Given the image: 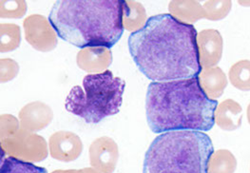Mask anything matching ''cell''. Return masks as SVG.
Returning a JSON list of instances; mask_svg holds the SVG:
<instances>
[{
	"instance_id": "1",
	"label": "cell",
	"mask_w": 250,
	"mask_h": 173,
	"mask_svg": "<svg viewBox=\"0 0 250 173\" xmlns=\"http://www.w3.org/2000/svg\"><path fill=\"white\" fill-rule=\"evenodd\" d=\"M196 29L170 14L148 18L128 36L129 53L144 75L153 82L198 77L202 71Z\"/></svg>"
},
{
	"instance_id": "2",
	"label": "cell",
	"mask_w": 250,
	"mask_h": 173,
	"mask_svg": "<svg viewBox=\"0 0 250 173\" xmlns=\"http://www.w3.org/2000/svg\"><path fill=\"white\" fill-rule=\"evenodd\" d=\"M217 100L209 98L199 77L151 82L146 91V111L152 132L173 130L208 131L215 125Z\"/></svg>"
},
{
	"instance_id": "3",
	"label": "cell",
	"mask_w": 250,
	"mask_h": 173,
	"mask_svg": "<svg viewBox=\"0 0 250 173\" xmlns=\"http://www.w3.org/2000/svg\"><path fill=\"white\" fill-rule=\"evenodd\" d=\"M49 21L75 47L110 49L124 34V0H58Z\"/></svg>"
},
{
	"instance_id": "4",
	"label": "cell",
	"mask_w": 250,
	"mask_h": 173,
	"mask_svg": "<svg viewBox=\"0 0 250 173\" xmlns=\"http://www.w3.org/2000/svg\"><path fill=\"white\" fill-rule=\"evenodd\" d=\"M213 152L212 140L204 131L164 132L146 151L143 173H208Z\"/></svg>"
},
{
	"instance_id": "5",
	"label": "cell",
	"mask_w": 250,
	"mask_h": 173,
	"mask_svg": "<svg viewBox=\"0 0 250 173\" xmlns=\"http://www.w3.org/2000/svg\"><path fill=\"white\" fill-rule=\"evenodd\" d=\"M82 83L83 86H73L66 98L65 108L69 112L91 124L119 112L125 91L124 79L107 69L86 75Z\"/></svg>"
},
{
	"instance_id": "6",
	"label": "cell",
	"mask_w": 250,
	"mask_h": 173,
	"mask_svg": "<svg viewBox=\"0 0 250 173\" xmlns=\"http://www.w3.org/2000/svg\"><path fill=\"white\" fill-rule=\"evenodd\" d=\"M1 120L2 153L31 163L47 158L48 148L45 139L20 130L17 118L12 115H2Z\"/></svg>"
},
{
	"instance_id": "7",
	"label": "cell",
	"mask_w": 250,
	"mask_h": 173,
	"mask_svg": "<svg viewBox=\"0 0 250 173\" xmlns=\"http://www.w3.org/2000/svg\"><path fill=\"white\" fill-rule=\"evenodd\" d=\"M27 41L36 50L48 52L56 46L55 31L50 21L41 16H32L24 21Z\"/></svg>"
},
{
	"instance_id": "8",
	"label": "cell",
	"mask_w": 250,
	"mask_h": 173,
	"mask_svg": "<svg viewBox=\"0 0 250 173\" xmlns=\"http://www.w3.org/2000/svg\"><path fill=\"white\" fill-rule=\"evenodd\" d=\"M89 155L90 166L94 170L101 173H112L119 158L118 146L114 140L103 136L92 142Z\"/></svg>"
},
{
	"instance_id": "9",
	"label": "cell",
	"mask_w": 250,
	"mask_h": 173,
	"mask_svg": "<svg viewBox=\"0 0 250 173\" xmlns=\"http://www.w3.org/2000/svg\"><path fill=\"white\" fill-rule=\"evenodd\" d=\"M52 157L61 162L76 160L83 151V144L78 135L71 131H57L49 140Z\"/></svg>"
},
{
	"instance_id": "10",
	"label": "cell",
	"mask_w": 250,
	"mask_h": 173,
	"mask_svg": "<svg viewBox=\"0 0 250 173\" xmlns=\"http://www.w3.org/2000/svg\"><path fill=\"white\" fill-rule=\"evenodd\" d=\"M197 43L202 68L215 67L223 54L224 41L221 34L214 29L204 30L198 34Z\"/></svg>"
},
{
	"instance_id": "11",
	"label": "cell",
	"mask_w": 250,
	"mask_h": 173,
	"mask_svg": "<svg viewBox=\"0 0 250 173\" xmlns=\"http://www.w3.org/2000/svg\"><path fill=\"white\" fill-rule=\"evenodd\" d=\"M53 110L41 102L25 106L19 112L21 128L27 131H38L47 127L53 120Z\"/></svg>"
},
{
	"instance_id": "12",
	"label": "cell",
	"mask_w": 250,
	"mask_h": 173,
	"mask_svg": "<svg viewBox=\"0 0 250 173\" xmlns=\"http://www.w3.org/2000/svg\"><path fill=\"white\" fill-rule=\"evenodd\" d=\"M111 52L106 48H85L77 55V64L80 69L89 72H103L111 63Z\"/></svg>"
},
{
	"instance_id": "13",
	"label": "cell",
	"mask_w": 250,
	"mask_h": 173,
	"mask_svg": "<svg viewBox=\"0 0 250 173\" xmlns=\"http://www.w3.org/2000/svg\"><path fill=\"white\" fill-rule=\"evenodd\" d=\"M243 108L232 99H227L218 105L215 110V123L224 130H235L242 125Z\"/></svg>"
},
{
	"instance_id": "14",
	"label": "cell",
	"mask_w": 250,
	"mask_h": 173,
	"mask_svg": "<svg viewBox=\"0 0 250 173\" xmlns=\"http://www.w3.org/2000/svg\"><path fill=\"white\" fill-rule=\"evenodd\" d=\"M198 77L207 95L213 100L222 96L228 86L227 75L219 67L203 69Z\"/></svg>"
},
{
	"instance_id": "15",
	"label": "cell",
	"mask_w": 250,
	"mask_h": 173,
	"mask_svg": "<svg viewBox=\"0 0 250 173\" xmlns=\"http://www.w3.org/2000/svg\"><path fill=\"white\" fill-rule=\"evenodd\" d=\"M169 12L172 17L188 24L205 18L204 7L197 1H171Z\"/></svg>"
},
{
	"instance_id": "16",
	"label": "cell",
	"mask_w": 250,
	"mask_h": 173,
	"mask_svg": "<svg viewBox=\"0 0 250 173\" xmlns=\"http://www.w3.org/2000/svg\"><path fill=\"white\" fill-rule=\"evenodd\" d=\"M146 22V14L139 2L124 1V28L128 31H139Z\"/></svg>"
},
{
	"instance_id": "17",
	"label": "cell",
	"mask_w": 250,
	"mask_h": 173,
	"mask_svg": "<svg viewBox=\"0 0 250 173\" xmlns=\"http://www.w3.org/2000/svg\"><path fill=\"white\" fill-rule=\"evenodd\" d=\"M237 169V160L228 150H219L209 159L208 173H234Z\"/></svg>"
},
{
	"instance_id": "18",
	"label": "cell",
	"mask_w": 250,
	"mask_h": 173,
	"mask_svg": "<svg viewBox=\"0 0 250 173\" xmlns=\"http://www.w3.org/2000/svg\"><path fill=\"white\" fill-rule=\"evenodd\" d=\"M229 77L233 86L243 91H250V60H240L233 64Z\"/></svg>"
},
{
	"instance_id": "19",
	"label": "cell",
	"mask_w": 250,
	"mask_h": 173,
	"mask_svg": "<svg viewBox=\"0 0 250 173\" xmlns=\"http://www.w3.org/2000/svg\"><path fill=\"white\" fill-rule=\"evenodd\" d=\"M2 158L0 173H48L45 168L37 167L31 162L22 161L12 156L6 158L2 156Z\"/></svg>"
},
{
	"instance_id": "20",
	"label": "cell",
	"mask_w": 250,
	"mask_h": 173,
	"mask_svg": "<svg viewBox=\"0 0 250 173\" xmlns=\"http://www.w3.org/2000/svg\"><path fill=\"white\" fill-rule=\"evenodd\" d=\"M19 42V27L14 24H1V52H9L17 49Z\"/></svg>"
},
{
	"instance_id": "21",
	"label": "cell",
	"mask_w": 250,
	"mask_h": 173,
	"mask_svg": "<svg viewBox=\"0 0 250 173\" xmlns=\"http://www.w3.org/2000/svg\"><path fill=\"white\" fill-rule=\"evenodd\" d=\"M203 7L205 10V18L217 21L228 17L231 10L232 2L230 0L207 1Z\"/></svg>"
},
{
	"instance_id": "22",
	"label": "cell",
	"mask_w": 250,
	"mask_h": 173,
	"mask_svg": "<svg viewBox=\"0 0 250 173\" xmlns=\"http://www.w3.org/2000/svg\"><path fill=\"white\" fill-rule=\"evenodd\" d=\"M53 173H101L97 172L94 169H90V168H86L83 170H68V171H62V170H58V171H54Z\"/></svg>"
},
{
	"instance_id": "23",
	"label": "cell",
	"mask_w": 250,
	"mask_h": 173,
	"mask_svg": "<svg viewBox=\"0 0 250 173\" xmlns=\"http://www.w3.org/2000/svg\"><path fill=\"white\" fill-rule=\"evenodd\" d=\"M247 115H248V121H249L250 125V103L249 107H248V109H247Z\"/></svg>"
}]
</instances>
